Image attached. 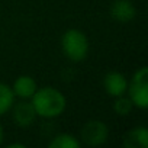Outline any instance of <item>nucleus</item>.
I'll use <instances>...</instances> for the list:
<instances>
[{
  "instance_id": "nucleus-3",
  "label": "nucleus",
  "mask_w": 148,
  "mask_h": 148,
  "mask_svg": "<svg viewBox=\"0 0 148 148\" xmlns=\"http://www.w3.org/2000/svg\"><path fill=\"white\" fill-rule=\"evenodd\" d=\"M128 97L138 109L148 108V68L141 67L134 73L131 82H128L126 89Z\"/></svg>"
},
{
  "instance_id": "nucleus-13",
  "label": "nucleus",
  "mask_w": 148,
  "mask_h": 148,
  "mask_svg": "<svg viewBox=\"0 0 148 148\" xmlns=\"http://www.w3.org/2000/svg\"><path fill=\"white\" fill-rule=\"evenodd\" d=\"M3 138H5V131H3V126L0 123V145L3 144Z\"/></svg>"
},
{
  "instance_id": "nucleus-6",
  "label": "nucleus",
  "mask_w": 148,
  "mask_h": 148,
  "mask_svg": "<svg viewBox=\"0 0 148 148\" xmlns=\"http://www.w3.org/2000/svg\"><path fill=\"white\" fill-rule=\"evenodd\" d=\"M103 89L110 97H119L126 93L128 80L119 71H109L103 77Z\"/></svg>"
},
{
  "instance_id": "nucleus-5",
  "label": "nucleus",
  "mask_w": 148,
  "mask_h": 148,
  "mask_svg": "<svg viewBox=\"0 0 148 148\" xmlns=\"http://www.w3.org/2000/svg\"><path fill=\"white\" fill-rule=\"evenodd\" d=\"M10 110H12L13 122L19 128H29L36 119V112H35L32 103L28 100L22 99V102L13 103Z\"/></svg>"
},
{
  "instance_id": "nucleus-8",
  "label": "nucleus",
  "mask_w": 148,
  "mask_h": 148,
  "mask_svg": "<svg viewBox=\"0 0 148 148\" xmlns=\"http://www.w3.org/2000/svg\"><path fill=\"white\" fill-rule=\"evenodd\" d=\"M38 86L34 77L31 76H19L12 86L13 95L15 97H19L21 100H31V97L34 96V93L36 92Z\"/></svg>"
},
{
  "instance_id": "nucleus-14",
  "label": "nucleus",
  "mask_w": 148,
  "mask_h": 148,
  "mask_svg": "<svg viewBox=\"0 0 148 148\" xmlns=\"http://www.w3.org/2000/svg\"><path fill=\"white\" fill-rule=\"evenodd\" d=\"M12 147H19V148H23L25 145H23V144H19V142H18V144H9V148H12Z\"/></svg>"
},
{
  "instance_id": "nucleus-9",
  "label": "nucleus",
  "mask_w": 148,
  "mask_h": 148,
  "mask_svg": "<svg viewBox=\"0 0 148 148\" xmlns=\"http://www.w3.org/2000/svg\"><path fill=\"white\" fill-rule=\"evenodd\" d=\"M123 145L128 148H147L148 147V129L145 126L132 128L123 136Z\"/></svg>"
},
{
  "instance_id": "nucleus-7",
  "label": "nucleus",
  "mask_w": 148,
  "mask_h": 148,
  "mask_svg": "<svg viewBox=\"0 0 148 148\" xmlns=\"http://www.w3.org/2000/svg\"><path fill=\"white\" fill-rule=\"evenodd\" d=\"M110 18L118 23H129L136 16V9L131 0H113L109 8Z\"/></svg>"
},
{
  "instance_id": "nucleus-2",
  "label": "nucleus",
  "mask_w": 148,
  "mask_h": 148,
  "mask_svg": "<svg viewBox=\"0 0 148 148\" xmlns=\"http://www.w3.org/2000/svg\"><path fill=\"white\" fill-rule=\"evenodd\" d=\"M89 38L80 29L71 28L67 29L61 36V49L62 54L73 62H80L87 58L89 54Z\"/></svg>"
},
{
  "instance_id": "nucleus-12",
  "label": "nucleus",
  "mask_w": 148,
  "mask_h": 148,
  "mask_svg": "<svg viewBox=\"0 0 148 148\" xmlns=\"http://www.w3.org/2000/svg\"><path fill=\"white\" fill-rule=\"evenodd\" d=\"M115 103H113V110L119 115V116H126L131 113V110L134 109V103L131 102V99L125 95L115 97Z\"/></svg>"
},
{
  "instance_id": "nucleus-10",
  "label": "nucleus",
  "mask_w": 148,
  "mask_h": 148,
  "mask_svg": "<svg viewBox=\"0 0 148 148\" xmlns=\"http://www.w3.org/2000/svg\"><path fill=\"white\" fill-rule=\"evenodd\" d=\"M15 95H13V90L9 84H5V83H0V116L6 115L13 103H15Z\"/></svg>"
},
{
  "instance_id": "nucleus-1",
  "label": "nucleus",
  "mask_w": 148,
  "mask_h": 148,
  "mask_svg": "<svg viewBox=\"0 0 148 148\" xmlns=\"http://www.w3.org/2000/svg\"><path fill=\"white\" fill-rule=\"evenodd\" d=\"M31 103L36 112V116L44 119L58 118L64 113L67 108L65 96L58 89L51 86L36 89V92L31 97Z\"/></svg>"
},
{
  "instance_id": "nucleus-4",
  "label": "nucleus",
  "mask_w": 148,
  "mask_h": 148,
  "mask_svg": "<svg viewBox=\"0 0 148 148\" xmlns=\"http://www.w3.org/2000/svg\"><path fill=\"white\" fill-rule=\"evenodd\" d=\"M82 141L87 147H100L108 141L109 136V128L105 122L93 119L86 122L80 129Z\"/></svg>"
},
{
  "instance_id": "nucleus-11",
  "label": "nucleus",
  "mask_w": 148,
  "mask_h": 148,
  "mask_svg": "<svg viewBox=\"0 0 148 148\" xmlns=\"http://www.w3.org/2000/svg\"><path fill=\"white\" fill-rule=\"evenodd\" d=\"M48 147L49 148H80V141L71 134H58L49 141Z\"/></svg>"
}]
</instances>
